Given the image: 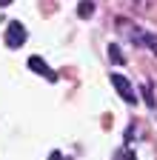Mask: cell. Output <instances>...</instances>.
<instances>
[{
	"instance_id": "8",
	"label": "cell",
	"mask_w": 157,
	"mask_h": 160,
	"mask_svg": "<svg viewBox=\"0 0 157 160\" xmlns=\"http://www.w3.org/2000/svg\"><path fill=\"white\" fill-rule=\"evenodd\" d=\"M126 160H137V157H134V154H131V152H126Z\"/></svg>"
},
{
	"instance_id": "6",
	"label": "cell",
	"mask_w": 157,
	"mask_h": 160,
	"mask_svg": "<svg viewBox=\"0 0 157 160\" xmlns=\"http://www.w3.org/2000/svg\"><path fill=\"white\" fill-rule=\"evenodd\" d=\"M143 92H146V103L154 109V97H151V86H143Z\"/></svg>"
},
{
	"instance_id": "4",
	"label": "cell",
	"mask_w": 157,
	"mask_h": 160,
	"mask_svg": "<svg viewBox=\"0 0 157 160\" xmlns=\"http://www.w3.org/2000/svg\"><path fill=\"white\" fill-rule=\"evenodd\" d=\"M94 14V3H91V0H80V3H77V17H91Z\"/></svg>"
},
{
	"instance_id": "5",
	"label": "cell",
	"mask_w": 157,
	"mask_h": 160,
	"mask_svg": "<svg viewBox=\"0 0 157 160\" xmlns=\"http://www.w3.org/2000/svg\"><path fill=\"white\" fill-rule=\"evenodd\" d=\"M109 57H111V63H117V66H123V60H126L123 52H120V46H114V43L109 46Z\"/></svg>"
},
{
	"instance_id": "3",
	"label": "cell",
	"mask_w": 157,
	"mask_h": 160,
	"mask_svg": "<svg viewBox=\"0 0 157 160\" xmlns=\"http://www.w3.org/2000/svg\"><path fill=\"white\" fill-rule=\"evenodd\" d=\"M29 69H32L34 74H46L49 80H57V74L46 66V60H43V57H37V54H32V57H29Z\"/></svg>"
},
{
	"instance_id": "2",
	"label": "cell",
	"mask_w": 157,
	"mask_h": 160,
	"mask_svg": "<svg viewBox=\"0 0 157 160\" xmlns=\"http://www.w3.org/2000/svg\"><path fill=\"white\" fill-rule=\"evenodd\" d=\"M111 86H114L117 92H120V97L126 100V103H134V100H137V94H134V86L129 83V80H126L123 74H117V72H114V74H111Z\"/></svg>"
},
{
	"instance_id": "1",
	"label": "cell",
	"mask_w": 157,
	"mask_h": 160,
	"mask_svg": "<svg viewBox=\"0 0 157 160\" xmlns=\"http://www.w3.org/2000/svg\"><path fill=\"white\" fill-rule=\"evenodd\" d=\"M3 40H6V46H9V49H20V46L26 43V26L20 23V20H9Z\"/></svg>"
},
{
	"instance_id": "9",
	"label": "cell",
	"mask_w": 157,
	"mask_h": 160,
	"mask_svg": "<svg viewBox=\"0 0 157 160\" xmlns=\"http://www.w3.org/2000/svg\"><path fill=\"white\" fill-rule=\"evenodd\" d=\"M12 3V0H0V9H3V6H9Z\"/></svg>"
},
{
	"instance_id": "7",
	"label": "cell",
	"mask_w": 157,
	"mask_h": 160,
	"mask_svg": "<svg viewBox=\"0 0 157 160\" xmlns=\"http://www.w3.org/2000/svg\"><path fill=\"white\" fill-rule=\"evenodd\" d=\"M52 160H60V152H52Z\"/></svg>"
}]
</instances>
